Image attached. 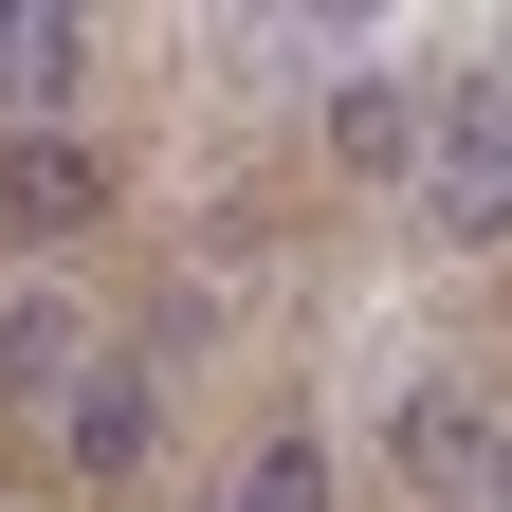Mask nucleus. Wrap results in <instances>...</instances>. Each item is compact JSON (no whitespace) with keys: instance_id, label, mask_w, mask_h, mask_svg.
I'll return each instance as SVG.
<instances>
[{"instance_id":"1","label":"nucleus","mask_w":512,"mask_h":512,"mask_svg":"<svg viewBox=\"0 0 512 512\" xmlns=\"http://www.w3.org/2000/svg\"><path fill=\"white\" fill-rule=\"evenodd\" d=\"M421 220H439V238H512V92H494V74H439V128H421Z\"/></svg>"},{"instance_id":"2","label":"nucleus","mask_w":512,"mask_h":512,"mask_svg":"<svg viewBox=\"0 0 512 512\" xmlns=\"http://www.w3.org/2000/svg\"><path fill=\"white\" fill-rule=\"evenodd\" d=\"M494 439H512V421L476 403L458 366H421L403 403H384V458H403V494H421V512H476V494H494Z\"/></svg>"},{"instance_id":"3","label":"nucleus","mask_w":512,"mask_h":512,"mask_svg":"<svg viewBox=\"0 0 512 512\" xmlns=\"http://www.w3.org/2000/svg\"><path fill=\"white\" fill-rule=\"evenodd\" d=\"M147 439H165V348H92L74 403H55V458H74L92 494H128V476H147Z\"/></svg>"},{"instance_id":"4","label":"nucleus","mask_w":512,"mask_h":512,"mask_svg":"<svg viewBox=\"0 0 512 512\" xmlns=\"http://www.w3.org/2000/svg\"><path fill=\"white\" fill-rule=\"evenodd\" d=\"M110 220V165L74 147V128H19V147H0V238H19V256H74Z\"/></svg>"},{"instance_id":"5","label":"nucleus","mask_w":512,"mask_h":512,"mask_svg":"<svg viewBox=\"0 0 512 512\" xmlns=\"http://www.w3.org/2000/svg\"><path fill=\"white\" fill-rule=\"evenodd\" d=\"M74 92H92V19H74V0H0V110L74 128Z\"/></svg>"},{"instance_id":"6","label":"nucleus","mask_w":512,"mask_h":512,"mask_svg":"<svg viewBox=\"0 0 512 512\" xmlns=\"http://www.w3.org/2000/svg\"><path fill=\"white\" fill-rule=\"evenodd\" d=\"M74 366H92V311L74 293H0V421H55Z\"/></svg>"},{"instance_id":"7","label":"nucleus","mask_w":512,"mask_h":512,"mask_svg":"<svg viewBox=\"0 0 512 512\" xmlns=\"http://www.w3.org/2000/svg\"><path fill=\"white\" fill-rule=\"evenodd\" d=\"M421 128H439L421 74H330V147H348L366 183H421Z\"/></svg>"},{"instance_id":"8","label":"nucleus","mask_w":512,"mask_h":512,"mask_svg":"<svg viewBox=\"0 0 512 512\" xmlns=\"http://www.w3.org/2000/svg\"><path fill=\"white\" fill-rule=\"evenodd\" d=\"M220 512H330V439H311V421H293V439H256Z\"/></svg>"}]
</instances>
